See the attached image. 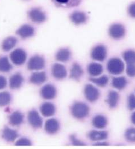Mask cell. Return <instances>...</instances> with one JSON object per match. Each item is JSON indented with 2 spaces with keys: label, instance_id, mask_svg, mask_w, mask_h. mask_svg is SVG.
Listing matches in <instances>:
<instances>
[{
  "label": "cell",
  "instance_id": "6",
  "mask_svg": "<svg viewBox=\"0 0 135 149\" xmlns=\"http://www.w3.org/2000/svg\"><path fill=\"white\" fill-rule=\"evenodd\" d=\"M126 33L125 26L119 23L112 24L108 29L110 36L115 40H120L123 38Z\"/></svg>",
  "mask_w": 135,
  "mask_h": 149
},
{
  "label": "cell",
  "instance_id": "11",
  "mask_svg": "<svg viewBox=\"0 0 135 149\" xmlns=\"http://www.w3.org/2000/svg\"><path fill=\"white\" fill-rule=\"evenodd\" d=\"M40 95L45 100H52L57 95V89L52 84H46L41 89Z\"/></svg>",
  "mask_w": 135,
  "mask_h": 149
},
{
  "label": "cell",
  "instance_id": "29",
  "mask_svg": "<svg viewBox=\"0 0 135 149\" xmlns=\"http://www.w3.org/2000/svg\"><path fill=\"white\" fill-rule=\"evenodd\" d=\"M112 86L118 90H123L128 84V81L125 77H114L112 79Z\"/></svg>",
  "mask_w": 135,
  "mask_h": 149
},
{
  "label": "cell",
  "instance_id": "10",
  "mask_svg": "<svg viewBox=\"0 0 135 149\" xmlns=\"http://www.w3.org/2000/svg\"><path fill=\"white\" fill-rule=\"evenodd\" d=\"M15 33L22 39L24 40L32 37L35 35V30L30 24H24L17 30Z\"/></svg>",
  "mask_w": 135,
  "mask_h": 149
},
{
  "label": "cell",
  "instance_id": "2",
  "mask_svg": "<svg viewBox=\"0 0 135 149\" xmlns=\"http://www.w3.org/2000/svg\"><path fill=\"white\" fill-rule=\"evenodd\" d=\"M27 16L32 22L42 24L47 19L45 12L40 7H33L27 12Z\"/></svg>",
  "mask_w": 135,
  "mask_h": 149
},
{
  "label": "cell",
  "instance_id": "34",
  "mask_svg": "<svg viewBox=\"0 0 135 149\" xmlns=\"http://www.w3.org/2000/svg\"><path fill=\"white\" fill-rule=\"evenodd\" d=\"M15 146H30L32 145V142L30 139L26 137H22L21 139H17L15 142Z\"/></svg>",
  "mask_w": 135,
  "mask_h": 149
},
{
  "label": "cell",
  "instance_id": "23",
  "mask_svg": "<svg viewBox=\"0 0 135 149\" xmlns=\"http://www.w3.org/2000/svg\"><path fill=\"white\" fill-rule=\"evenodd\" d=\"M83 69L82 66L77 63H74L70 69L69 77L73 79L79 81L83 74Z\"/></svg>",
  "mask_w": 135,
  "mask_h": 149
},
{
  "label": "cell",
  "instance_id": "13",
  "mask_svg": "<svg viewBox=\"0 0 135 149\" xmlns=\"http://www.w3.org/2000/svg\"><path fill=\"white\" fill-rule=\"evenodd\" d=\"M52 76L56 79L62 80L67 76V70L65 66L60 63L53 64L51 68Z\"/></svg>",
  "mask_w": 135,
  "mask_h": 149
},
{
  "label": "cell",
  "instance_id": "19",
  "mask_svg": "<svg viewBox=\"0 0 135 149\" xmlns=\"http://www.w3.org/2000/svg\"><path fill=\"white\" fill-rule=\"evenodd\" d=\"M72 52L69 48L64 47L59 49L55 54V59L61 63H66L72 57Z\"/></svg>",
  "mask_w": 135,
  "mask_h": 149
},
{
  "label": "cell",
  "instance_id": "24",
  "mask_svg": "<svg viewBox=\"0 0 135 149\" xmlns=\"http://www.w3.org/2000/svg\"><path fill=\"white\" fill-rule=\"evenodd\" d=\"M88 138L92 141H101L108 138V133L104 130H92L87 134Z\"/></svg>",
  "mask_w": 135,
  "mask_h": 149
},
{
  "label": "cell",
  "instance_id": "37",
  "mask_svg": "<svg viewBox=\"0 0 135 149\" xmlns=\"http://www.w3.org/2000/svg\"><path fill=\"white\" fill-rule=\"evenodd\" d=\"M126 73L130 77H135V64H127L126 68Z\"/></svg>",
  "mask_w": 135,
  "mask_h": 149
},
{
  "label": "cell",
  "instance_id": "15",
  "mask_svg": "<svg viewBox=\"0 0 135 149\" xmlns=\"http://www.w3.org/2000/svg\"><path fill=\"white\" fill-rule=\"evenodd\" d=\"M2 137L6 142H13L19 137V133L16 130L5 126L2 130Z\"/></svg>",
  "mask_w": 135,
  "mask_h": 149
},
{
  "label": "cell",
  "instance_id": "35",
  "mask_svg": "<svg viewBox=\"0 0 135 149\" xmlns=\"http://www.w3.org/2000/svg\"><path fill=\"white\" fill-rule=\"evenodd\" d=\"M127 106L131 111L135 109V95L134 94H131L128 96Z\"/></svg>",
  "mask_w": 135,
  "mask_h": 149
},
{
  "label": "cell",
  "instance_id": "25",
  "mask_svg": "<svg viewBox=\"0 0 135 149\" xmlns=\"http://www.w3.org/2000/svg\"><path fill=\"white\" fill-rule=\"evenodd\" d=\"M104 72V68L101 64L97 63H92L87 66V72L93 77H98Z\"/></svg>",
  "mask_w": 135,
  "mask_h": 149
},
{
  "label": "cell",
  "instance_id": "4",
  "mask_svg": "<svg viewBox=\"0 0 135 149\" xmlns=\"http://www.w3.org/2000/svg\"><path fill=\"white\" fill-rule=\"evenodd\" d=\"M45 66V60L44 57L39 54H35L29 60L27 68L31 71H39Z\"/></svg>",
  "mask_w": 135,
  "mask_h": 149
},
{
  "label": "cell",
  "instance_id": "8",
  "mask_svg": "<svg viewBox=\"0 0 135 149\" xmlns=\"http://www.w3.org/2000/svg\"><path fill=\"white\" fill-rule=\"evenodd\" d=\"M27 121L32 128L35 129L41 128L43 124V118L36 109H31L27 114Z\"/></svg>",
  "mask_w": 135,
  "mask_h": 149
},
{
  "label": "cell",
  "instance_id": "36",
  "mask_svg": "<svg viewBox=\"0 0 135 149\" xmlns=\"http://www.w3.org/2000/svg\"><path fill=\"white\" fill-rule=\"evenodd\" d=\"M69 139L71 143L73 146H85L86 144L84 143L83 141L77 139L74 134H72L69 137Z\"/></svg>",
  "mask_w": 135,
  "mask_h": 149
},
{
  "label": "cell",
  "instance_id": "22",
  "mask_svg": "<svg viewBox=\"0 0 135 149\" xmlns=\"http://www.w3.org/2000/svg\"><path fill=\"white\" fill-rule=\"evenodd\" d=\"M53 3L59 8H71L78 6L83 0H52Z\"/></svg>",
  "mask_w": 135,
  "mask_h": 149
},
{
  "label": "cell",
  "instance_id": "40",
  "mask_svg": "<svg viewBox=\"0 0 135 149\" xmlns=\"http://www.w3.org/2000/svg\"><path fill=\"white\" fill-rule=\"evenodd\" d=\"M94 145H95V146H108V145H109V143L106 142L98 141V142H97L96 143H95L94 144Z\"/></svg>",
  "mask_w": 135,
  "mask_h": 149
},
{
  "label": "cell",
  "instance_id": "32",
  "mask_svg": "<svg viewBox=\"0 0 135 149\" xmlns=\"http://www.w3.org/2000/svg\"><path fill=\"white\" fill-rule=\"evenodd\" d=\"M123 58L127 64H135V51L132 49L125 51L123 53Z\"/></svg>",
  "mask_w": 135,
  "mask_h": 149
},
{
  "label": "cell",
  "instance_id": "42",
  "mask_svg": "<svg viewBox=\"0 0 135 149\" xmlns=\"http://www.w3.org/2000/svg\"><path fill=\"white\" fill-rule=\"evenodd\" d=\"M23 1H29V0H23Z\"/></svg>",
  "mask_w": 135,
  "mask_h": 149
},
{
  "label": "cell",
  "instance_id": "31",
  "mask_svg": "<svg viewBox=\"0 0 135 149\" xmlns=\"http://www.w3.org/2000/svg\"><path fill=\"white\" fill-rule=\"evenodd\" d=\"M90 82L99 87H105L108 83V77L107 75H102L99 77H91L89 78Z\"/></svg>",
  "mask_w": 135,
  "mask_h": 149
},
{
  "label": "cell",
  "instance_id": "5",
  "mask_svg": "<svg viewBox=\"0 0 135 149\" xmlns=\"http://www.w3.org/2000/svg\"><path fill=\"white\" fill-rule=\"evenodd\" d=\"M9 58L12 64L16 66H21L26 63L27 54L25 50L19 48L15 49L11 52Z\"/></svg>",
  "mask_w": 135,
  "mask_h": 149
},
{
  "label": "cell",
  "instance_id": "33",
  "mask_svg": "<svg viewBox=\"0 0 135 149\" xmlns=\"http://www.w3.org/2000/svg\"><path fill=\"white\" fill-rule=\"evenodd\" d=\"M125 139L132 143L135 142V128H129L125 132Z\"/></svg>",
  "mask_w": 135,
  "mask_h": 149
},
{
  "label": "cell",
  "instance_id": "3",
  "mask_svg": "<svg viewBox=\"0 0 135 149\" xmlns=\"http://www.w3.org/2000/svg\"><path fill=\"white\" fill-rule=\"evenodd\" d=\"M107 69L111 74H120L125 70V64L119 58H110L107 63Z\"/></svg>",
  "mask_w": 135,
  "mask_h": 149
},
{
  "label": "cell",
  "instance_id": "20",
  "mask_svg": "<svg viewBox=\"0 0 135 149\" xmlns=\"http://www.w3.org/2000/svg\"><path fill=\"white\" fill-rule=\"evenodd\" d=\"M18 42V39L13 36L5 38L1 43V49L3 52H8L12 50Z\"/></svg>",
  "mask_w": 135,
  "mask_h": 149
},
{
  "label": "cell",
  "instance_id": "14",
  "mask_svg": "<svg viewBox=\"0 0 135 149\" xmlns=\"http://www.w3.org/2000/svg\"><path fill=\"white\" fill-rule=\"evenodd\" d=\"M60 128L59 121L55 118L48 119L44 124V130L49 134H55L57 133Z\"/></svg>",
  "mask_w": 135,
  "mask_h": 149
},
{
  "label": "cell",
  "instance_id": "28",
  "mask_svg": "<svg viewBox=\"0 0 135 149\" xmlns=\"http://www.w3.org/2000/svg\"><path fill=\"white\" fill-rule=\"evenodd\" d=\"M12 69L13 65L8 57L5 56H0V72L8 73Z\"/></svg>",
  "mask_w": 135,
  "mask_h": 149
},
{
  "label": "cell",
  "instance_id": "17",
  "mask_svg": "<svg viewBox=\"0 0 135 149\" xmlns=\"http://www.w3.org/2000/svg\"><path fill=\"white\" fill-rule=\"evenodd\" d=\"M24 116L22 112L20 111H15L8 116L9 124L13 127H19L23 124Z\"/></svg>",
  "mask_w": 135,
  "mask_h": 149
},
{
  "label": "cell",
  "instance_id": "7",
  "mask_svg": "<svg viewBox=\"0 0 135 149\" xmlns=\"http://www.w3.org/2000/svg\"><path fill=\"white\" fill-rule=\"evenodd\" d=\"M90 56L95 61H104L107 56V49L106 47L103 44H98L94 46L91 51Z\"/></svg>",
  "mask_w": 135,
  "mask_h": 149
},
{
  "label": "cell",
  "instance_id": "26",
  "mask_svg": "<svg viewBox=\"0 0 135 149\" xmlns=\"http://www.w3.org/2000/svg\"><path fill=\"white\" fill-rule=\"evenodd\" d=\"M119 94L118 92L111 90L110 91L107 95L106 102L110 108H115L118 106L119 101Z\"/></svg>",
  "mask_w": 135,
  "mask_h": 149
},
{
  "label": "cell",
  "instance_id": "41",
  "mask_svg": "<svg viewBox=\"0 0 135 149\" xmlns=\"http://www.w3.org/2000/svg\"><path fill=\"white\" fill-rule=\"evenodd\" d=\"M131 121H132V123L135 125V112H134L133 113H132V116H131Z\"/></svg>",
  "mask_w": 135,
  "mask_h": 149
},
{
  "label": "cell",
  "instance_id": "9",
  "mask_svg": "<svg viewBox=\"0 0 135 149\" xmlns=\"http://www.w3.org/2000/svg\"><path fill=\"white\" fill-rule=\"evenodd\" d=\"M83 93L85 98L91 103L96 102L100 97V92L99 90L91 84H87L85 85Z\"/></svg>",
  "mask_w": 135,
  "mask_h": 149
},
{
  "label": "cell",
  "instance_id": "38",
  "mask_svg": "<svg viewBox=\"0 0 135 149\" xmlns=\"http://www.w3.org/2000/svg\"><path fill=\"white\" fill-rule=\"evenodd\" d=\"M127 12L130 17L135 18V2L131 3L128 6Z\"/></svg>",
  "mask_w": 135,
  "mask_h": 149
},
{
  "label": "cell",
  "instance_id": "39",
  "mask_svg": "<svg viewBox=\"0 0 135 149\" xmlns=\"http://www.w3.org/2000/svg\"><path fill=\"white\" fill-rule=\"evenodd\" d=\"M8 85V81L5 77L0 75V90H3Z\"/></svg>",
  "mask_w": 135,
  "mask_h": 149
},
{
  "label": "cell",
  "instance_id": "21",
  "mask_svg": "<svg viewBox=\"0 0 135 149\" xmlns=\"http://www.w3.org/2000/svg\"><path fill=\"white\" fill-rule=\"evenodd\" d=\"M47 79L46 73L44 72H35L31 74L29 78V82L35 85H41Z\"/></svg>",
  "mask_w": 135,
  "mask_h": 149
},
{
  "label": "cell",
  "instance_id": "27",
  "mask_svg": "<svg viewBox=\"0 0 135 149\" xmlns=\"http://www.w3.org/2000/svg\"><path fill=\"white\" fill-rule=\"evenodd\" d=\"M92 124L95 128L102 129L106 128L108 124L107 118L104 115H97L92 120Z\"/></svg>",
  "mask_w": 135,
  "mask_h": 149
},
{
  "label": "cell",
  "instance_id": "1",
  "mask_svg": "<svg viewBox=\"0 0 135 149\" xmlns=\"http://www.w3.org/2000/svg\"><path fill=\"white\" fill-rule=\"evenodd\" d=\"M90 107L85 103L80 101L74 102L70 108L71 115L78 120H83L89 116Z\"/></svg>",
  "mask_w": 135,
  "mask_h": 149
},
{
  "label": "cell",
  "instance_id": "30",
  "mask_svg": "<svg viewBox=\"0 0 135 149\" xmlns=\"http://www.w3.org/2000/svg\"><path fill=\"white\" fill-rule=\"evenodd\" d=\"M12 96L8 91L0 92V107L7 106L10 104Z\"/></svg>",
  "mask_w": 135,
  "mask_h": 149
},
{
  "label": "cell",
  "instance_id": "12",
  "mask_svg": "<svg viewBox=\"0 0 135 149\" xmlns=\"http://www.w3.org/2000/svg\"><path fill=\"white\" fill-rule=\"evenodd\" d=\"M69 19L74 24L79 26L87 22L88 16L83 11L75 10L69 15Z\"/></svg>",
  "mask_w": 135,
  "mask_h": 149
},
{
  "label": "cell",
  "instance_id": "18",
  "mask_svg": "<svg viewBox=\"0 0 135 149\" xmlns=\"http://www.w3.org/2000/svg\"><path fill=\"white\" fill-rule=\"evenodd\" d=\"M39 110L43 116L52 117L56 113V108L55 104L51 102H46L42 103L39 107Z\"/></svg>",
  "mask_w": 135,
  "mask_h": 149
},
{
  "label": "cell",
  "instance_id": "16",
  "mask_svg": "<svg viewBox=\"0 0 135 149\" xmlns=\"http://www.w3.org/2000/svg\"><path fill=\"white\" fill-rule=\"evenodd\" d=\"M24 82V77L20 72L12 75L9 80V86L11 90H17L21 88Z\"/></svg>",
  "mask_w": 135,
  "mask_h": 149
}]
</instances>
